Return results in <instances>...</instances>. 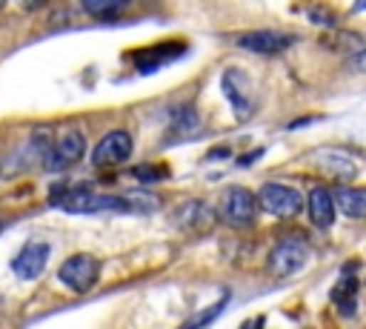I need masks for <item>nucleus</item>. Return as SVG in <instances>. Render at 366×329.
I'll return each instance as SVG.
<instances>
[{"label": "nucleus", "mask_w": 366, "mask_h": 329, "mask_svg": "<svg viewBox=\"0 0 366 329\" xmlns=\"http://www.w3.org/2000/svg\"><path fill=\"white\" fill-rule=\"evenodd\" d=\"M255 201H258V209H263L266 215H272L278 221H289V218L300 215V209H303L300 192L286 184H263L261 192L255 195Z\"/></svg>", "instance_id": "f257e3e1"}, {"label": "nucleus", "mask_w": 366, "mask_h": 329, "mask_svg": "<svg viewBox=\"0 0 366 329\" xmlns=\"http://www.w3.org/2000/svg\"><path fill=\"white\" fill-rule=\"evenodd\" d=\"M58 278H61V283L66 289L83 295V292H89L98 283V278H100V261L95 255H89V252H78L69 261H63V266L58 269Z\"/></svg>", "instance_id": "f03ea898"}, {"label": "nucleus", "mask_w": 366, "mask_h": 329, "mask_svg": "<svg viewBox=\"0 0 366 329\" xmlns=\"http://www.w3.org/2000/svg\"><path fill=\"white\" fill-rule=\"evenodd\" d=\"M218 215H221V221H226L229 226H238V229L252 226L255 218H258V201H255V195H252L249 189H244V187H229V189L224 192V198H221Z\"/></svg>", "instance_id": "7ed1b4c3"}, {"label": "nucleus", "mask_w": 366, "mask_h": 329, "mask_svg": "<svg viewBox=\"0 0 366 329\" xmlns=\"http://www.w3.org/2000/svg\"><path fill=\"white\" fill-rule=\"evenodd\" d=\"M86 155V137L80 129H66L61 132V137L55 143H49V155L43 160V167L52 169V172H63L69 167H75V163Z\"/></svg>", "instance_id": "20e7f679"}, {"label": "nucleus", "mask_w": 366, "mask_h": 329, "mask_svg": "<svg viewBox=\"0 0 366 329\" xmlns=\"http://www.w3.org/2000/svg\"><path fill=\"white\" fill-rule=\"evenodd\" d=\"M132 146H135V140H132V135H129L126 129L106 132V135L95 143V149H92V163H95L98 169L120 167V163H126V160H129Z\"/></svg>", "instance_id": "39448f33"}, {"label": "nucleus", "mask_w": 366, "mask_h": 329, "mask_svg": "<svg viewBox=\"0 0 366 329\" xmlns=\"http://www.w3.org/2000/svg\"><path fill=\"white\" fill-rule=\"evenodd\" d=\"M135 204L120 195H100V192H72L63 201L66 212L78 215H98V212H129Z\"/></svg>", "instance_id": "423d86ee"}, {"label": "nucleus", "mask_w": 366, "mask_h": 329, "mask_svg": "<svg viewBox=\"0 0 366 329\" xmlns=\"http://www.w3.org/2000/svg\"><path fill=\"white\" fill-rule=\"evenodd\" d=\"M306 261H309L306 244L298 241V238H286V241H281V244L269 252V272H272L275 278H289V275L300 272V269L306 266Z\"/></svg>", "instance_id": "0eeeda50"}, {"label": "nucleus", "mask_w": 366, "mask_h": 329, "mask_svg": "<svg viewBox=\"0 0 366 329\" xmlns=\"http://www.w3.org/2000/svg\"><path fill=\"white\" fill-rule=\"evenodd\" d=\"M238 46L241 49H249L252 55H281L286 52L289 46H295V38L286 35V32H272V29H258V32H246L238 38Z\"/></svg>", "instance_id": "6e6552de"}, {"label": "nucleus", "mask_w": 366, "mask_h": 329, "mask_svg": "<svg viewBox=\"0 0 366 329\" xmlns=\"http://www.w3.org/2000/svg\"><path fill=\"white\" fill-rule=\"evenodd\" d=\"M49 255H52V246H49L46 241H32V244H26V246L18 252V258L12 261V269H15V275L23 278V281H35V278L46 269Z\"/></svg>", "instance_id": "1a4fd4ad"}, {"label": "nucleus", "mask_w": 366, "mask_h": 329, "mask_svg": "<svg viewBox=\"0 0 366 329\" xmlns=\"http://www.w3.org/2000/svg\"><path fill=\"white\" fill-rule=\"evenodd\" d=\"M174 224L187 232H201L212 226V207L204 201H187L174 209Z\"/></svg>", "instance_id": "9d476101"}, {"label": "nucleus", "mask_w": 366, "mask_h": 329, "mask_svg": "<svg viewBox=\"0 0 366 329\" xmlns=\"http://www.w3.org/2000/svg\"><path fill=\"white\" fill-rule=\"evenodd\" d=\"M306 209H309V221L318 229H329L335 224V201H332V192L329 189L315 187L309 192V198H306Z\"/></svg>", "instance_id": "9b49d317"}, {"label": "nucleus", "mask_w": 366, "mask_h": 329, "mask_svg": "<svg viewBox=\"0 0 366 329\" xmlns=\"http://www.w3.org/2000/svg\"><path fill=\"white\" fill-rule=\"evenodd\" d=\"M183 52H187V46L183 43H163V46H155V49H146V52H137L135 55V63L140 72H155L160 66H166L169 61L180 58Z\"/></svg>", "instance_id": "f8f14e48"}, {"label": "nucleus", "mask_w": 366, "mask_h": 329, "mask_svg": "<svg viewBox=\"0 0 366 329\" xmlns=\"http://www.w3.org/2000/svg\"><path fill=\"white\" fill-rule=\"evenodd\" d=\"M335 207L343 209L346 218H363L366 212V192L363 189H352V187H340L335 195H332Z\"/></svg>", "instance_id": "ddd939ff"}, {"label": "nucleus", "mask_w": 366, "mask_h": 329, "mask_svg": "<svg viewBox=\"0 0 366 329\" xmlns=\"http://www.w3.org/2000/svg\"><path fill=\"white\" fill-rule=\"evenodd\" d=\"M224 92L229 95L238 118H246L252 112V98L246 92H241V86H238V69H226V75H224Z\"/></svg>", "instance_id": "4468645a"}, {"label": "nucleus", "mask_w": 366, "mask_h": 329, "mask_svg": "<svg viewBox=\"0 0 366 329\" xmlns=\"http://www.w3.org/2000/svg\"><path fill=\"white\" fill-rule=\"evenodd\" d=\"M80 6L86 15L98 21H109V18H117L129 6V0H80Z\"/></svg>", "instance_id": "2eb2a0df"}, {"label": "nucleus", "mask_w": 366, "mask_h": 329, "mask_svg": "<svg viewBox=\"0 0 366 329\" xmlns=\"http://www.w3.org/2000/svg\"><path fill=\"white\" fill-rule=\"evenodd\" d=\"M335 303H338V312L340 315H355V306H357V281L355 278H343L340 286L332 292Z\"/></svg>", "instance_id": "dca6fc26"}, {"label": "nucleus", "mask_w": 366, "mask_h": 329, "mask_svg": "<svg viewBox=\"0 0 366 329\" xmlns=\"http://www.w3.org/2000/svg\"><path fill=\"white\" fill-rule=\"evenodd\" d=\"M172 129H174L177 135H183V137L195 135V132L201 129V118H198V112H195L192 106L177 109V112H174V118H172Z\"/></svg>", "instance_id": "f3484780"}, {"label": "nucleus", "mask_w": 366, "mask_h": 329, "mask_svg": "<svg viewBox=\"0 0 366 329\" xmlns=\"http://www.w3.org/2000/svg\"><path fill=\"white\" fill-rule=\"evenodd\" d=\"M132 175H135L137 181H146V184H152V181H163L169 172H166V167H155V163H143V167H137Z\"/></svg>", "instance_id": "a211bd4d"}, {"label": "nucleus", "mask_w": 366, "mask_h": 329, "mask_svg": "<svg viewBox=\"0 0 366 329\" xmlns=\"http://www.w3.org/2000/svg\"><path fill=\"white\" fill-rule=\"evenodd\" d=\"M226 301H229V295H224V298H221V301L215 303V309H212V312H204V315L192 318V320H189V326H204V323H212V320H215V318L221 315V309L226 306Z\"/></svg>", "instance_id": "6ab92c4d"}, {"label": "nucleus", "mask_w": 366, "mask_h": 329, "mask_svg": "<svg viewBox=\"0 0 366 329\" xmlns=\"http://www.w3.org/2000/svg\"><path fill=\"white\" fill-rule=\"evenodd\" d=\"M41 0H21V6H38Z\"/></svg>", "instance_id": "aec40b11"}, {"label": "nucleus", "mask_w": 366, "mask_h": 329, "mask_svg": "<svg viewBox=\"0 0 366 329\" xmlns=\"http://www.w3.org/2000/svg\"><path fill=\"white\" fill-rule=\"evenodd\" d=\"M4 4H6V0H0V6H4Z\"/></svg>", "instance_id": "412c9836"}, {"label": "nucleus", "mask_w": 366, "mask_h": 329, "mask_svg": "<svg viewBox=\"0 0 366 329\" xmlns=\"http://www.w3.org/2000/svg\"><path fill=\"white\" fill-rule=\"evenodd\" d=\"M0 229H4V224H0Z\"/></svg>", "instance_id": "4be33fe9"}]
</instances>
